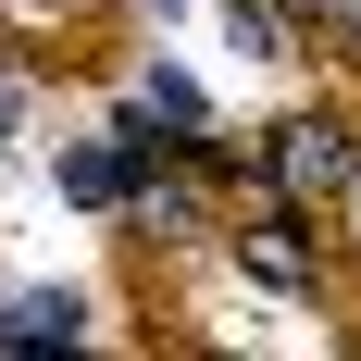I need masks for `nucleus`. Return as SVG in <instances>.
Wrapping results in <instances>:
<instances>
[{"instance_id": "f03ea898", "label": "nucleus", "mask_w": 361, "mask_h": 361, "mask_svg": "<svg viewBox=\"0 0 361 361\" xmlns=\"http://www.w3.org/2000/svg\"><path fill=\"white\" fill-rule=\"evenodd\" d=\"M50 175H63V200H75V212H125V200H137V175H149V162H137V149H125V137H75L63 162H50Z\"/></svg>"}, {"instance_id": "f257e3e1", "label": "nucleus", "mask_w": 361, "mask_h": 361, "mask_svg": "<svg viewBox=\"0 0 361 361\" xmlns=\"http://www.w3.org/2000/svg\"><path fill=\"white\" fill-rule=\"evenodd\" d=\"M349 125H336V112H287V125H274V137H262V175L287 187V200H336V187H349Z\"/></svg>"}, {"instance_id": "7ed1b4c3", "label": "nucleus", "mask_w": 361, "mask_h": 361, "mask_svg": "<svg viewBox=\"0 0 361 361\" xmlns=\"http://www.w3.org/2000/svg\"><path fill=\"white\" fill-rule=\"evenodd\" d=\"M250 274H262V287H312V250H299V237H274V224H262V237H250Z\"/></svg>"}]
</instances>
